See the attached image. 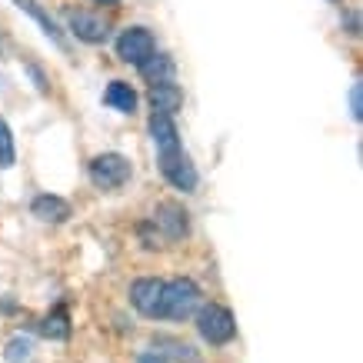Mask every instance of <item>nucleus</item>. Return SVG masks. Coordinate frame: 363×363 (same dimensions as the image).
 Masks as SVG:
<instances>
[{"label":"nucleus","mask_w":363,"mask_h":363,"mask_svg":"<svg viewBox=\"0 0 363 363\" xmlns=\"http://www.w3.org/2000/svg\"><path fill=\"white\" fill-rule=\"evenodd\" d=\"M200 286L190 280V277H174L170 284H164V307H160V317L167 320H187L200 310Z\"/></svg>","instance_id":"nucleus-1"},{"label":"nucleus","mask_w":363,"mask_h":363,"mask_svg":"<svg viewBox=\"0 0 363 363\" xmlns=\"http://www.w3.org/2000/svg\"><path fill=\"white\" fill-rule=\"evenodd\" d=\"M197 330L210 347H223V343H230L233 337H237V320H233V313L227 307H220V303H207V307H200V313H197Z\"/></svg>","instance_id":"nucleus-2"},{"label":"nucleus","mask_w":363,"mask_h":363,"mask_svg":"<svg viewBox=\"0 0 363 363\" xmlns=\"http://www.w3.org/2000/svg\"><path fill=\"white\" fill-rule=\"evenodd\" d=\"M90 180L100 190H121L130 180V160L123 154H100L90 160Z\"/></svg>","instance_id":"nucleus-3"},{"label":"nucleus","mask_w":363,"mask_h":363,"mask_svg":"<svg viewBox=\"0 0 363 363\" xmlns=\"http://www.w3.org/2000/svg\"><path fill=\"white\" fill-rule=\"evenodd\" d=\"M160 174L167 177V184L177 190H184V194H194L200 184L197 177V167L190 164V157L177 147V150H170V154H160Z\"/></svg>","instance_id":"nucleus-4"},{"label":"nucleus","mask_w":363,"mask_h":363,"mask_svg":"<svg viewBox=\"0 0 363 363\" xmlns=\"http://www.w3.org/2000/svg\"><path fill=\"white\" fill-rule=\"evenodd\" d=\"M150 54H157V40L147 27H127V30L117 37V57H121L123 64L140 67Z\"/></svg>","instance_id":"nucleus-5"},{"label":"nucleus","mask_w":363,"mask_h":363,"mask_svg":"<svg viewBox=\"0 0 363 363\" xmlns=\"http://www.w3.org/2000/svg\"><path fill=\"white\" fill-rule=\"evenodd\" d=\"M130 303L137 313L147 320H160V307H164V280L157 277H140L130 284Z\"/></svg>","instance_id":"nucleus-6"},{"label":"nucleus","mask_w":363,"mask_h":363,"mask_svg":"<svg viewBox=\"0 0 363 363\" xmlns=\"http://www.w3.org/2000/svg\"><path fill=\"white\" fill-rule=\"evenodd\" d=\"M154 227L164 233V240H184L190 233V213L180 203L167 200V203H157L154 210Z\"/></svg>","instance_id":"nucleus-7"},{"label":"nucleus","mask_w":363,"mask_h":363,"mask_svg":"<svg viewBox=\"0 0 363 363\" xmlns=\"http://www.w3.org/2000/svg\"><path fill=\"white\" fill-rule=\"evenodd\" d=\"M67 27L74 30V37H80L84 44H104L111 37V27L104 17L97 13H87V11H74L67 13Z\"/></svg>","instance_id":"nucleus-8"},{"label":"nucleus","mask_w":363,"mask_h":363,"mask_svg":"<svg viewBox=\"0 0 363 363\" xmlns=\"http://www.w3.org/2000/svg\"><path fill=\"white\" fill-rule=\"evenodd\" d=\"M30 213L44 223H64V220H70L74 210H70V203H67L64 197H57V194H40V197L30 203Z\"/></svg>","instance_id":"nucleus-9"},{"label":"nucleus","mask_w":363,"mask_h":363,"mask_svg":"<svg viewBox=\"0 0 363 363\" xmlns=\"http://www.w3.org/2000/svg\"><path fill=\"white\" fill-rule=\"evenodd\" d=\"M150 137H154L157 154H170V150L180 147L177 123H174V117H167V113H154V117H150Z\"/></svg>","instance_id":"nucleus-10"},{"label":"nucleus","mask_w":363,"mask_h":363,"mask_svg":"<svg viewBox=\"0 0 363 363\" xmlns=\"http://www.w3.org/2000/svg\"><path fill=\"white\" fill-rule=\"evenodd\" d=\"M140 74L150 87H154V84H174L177 80V64H174V57H167V54H150L140 64Z\"/></svg>","instance_id":"nucleus-11"},{"label":"nucleus","mask_w":363,"mask_h":363,"mask_svg":"<svg viewBox=\"0 0 363 363\" xmlns=\"http://www.w3.org/2000/svg\"><path fill=\"white\" fill-rule=\"evenodd\" d=\"M150 107H154V113L174 117L184 107V90L177 87V84H154L150 87Z\"/></svg>","instance_id":"nucleus-12"},{"label":"nucleus","mask_w":363,"mask_h":363,"mask_svg":"<svg viewBox=\"0 0 363 363\" xmlns=\"http://www.w3.org/2000/svg\"><path fill=\"white\" fill-rule=\"evenodd\" d=\"M104 100L111 104L113 111H121V113H133V111H137V94H133L130 84H123V80H113L111 87L104 90Z\"/></svg>","instance_id":"nucleus-13"},{"label":"nucleus","mask_w":363,"mask_h":363,"mask_svg":"<svg viewBox=\"0 0 363 363\" xmlns=\"http://www.w3.org/2000/svg\"><path fill=\"white\" fill-rule=\"evenodd\" d=\"M40 333L47 340H67L70 337V317H67V307H54L40 323Z\"/></svg>","instance_id":"nucleus-14"},{"label":"nucleus","mask_w":363,"mask_h":363,"mask_svg":"<svg viewBox=\"0 0 363 363\" xmlns=\"http://www.w3.org/2000/svg\"><path fill=\"white\" fill-rule=\"evenodd\" d=\"M17 7H21V11H27L33 17V21L40 23V27H44V33L47 37H50V40H54V44H60L64 47V37H60V30H57V23L50 21V17H47L44 11H40V7H37V0H17Z\"/></svg>","instance_id":"nucleus-15"},{"label":"nucleus","mask_w":363,"mask_h":363,"mask_svg":"<svg viewBox=\"0 0 363 363\" xmlns=\"http://www.w3.org/2000/svg\"><path fill=\"white\" fill-rule=\"evenodd\" d=\"M13 160H17V150H13V133L11 127L0 121V170H11Z\"/></svg>","instance_id":"nucleus-16"},{"label":"nucleus","mask_w":363,"mask_h":363,"mask_svg":"<svg viewBox=\"0 0 363 363\" xmlns=\"http://www.w3.org/2000/svg\"><path fill=\"white\" fill-rule=\"evenodd\" d=\"M27 357H30V340H21V337H17V340H11V347H7V360H11V363H23Z\"/></svg>","instance_id":"nucleus-17"},{"label":"nucleus","mask_w":363,"mask_h":363,"mask_svg":"<svg viewBox=\"0 0 363 363\" xmlns=\"http://www.w3.org/2000/svg\"><path fill=\"white\" fill-rule=\"evenodd\" d=\"M350 113H353V121H363V87H360V80L350 87Z\"/></svg>","instance_id":"nucleus-18"},{"label":"nucleus","mask_w":363,"mask_h":363,"mask_svg":"<svg viewBox=\"0 0 363 363\" xmlns=\"http://www.w3.org/2000/svg\"><path fill=\"white\" fill-rule=\"evenodd\" d=\"M137 363H167V360H164V357H157V353H143Z\"/></svg>","instance_id":"nucleus-19"},{"label":"nucleus","mask_w":363,"mask_h":363,"mask_svg":"<svg viewBox=\"0 0 363 363\" xmlns=\"http://www.w3.org/2000/svg\"><path fill=\"white\" fill-rule=\"evenodd\" d=\"M100 4H111V7H117V4H121V0H100Z\"/></svg>","instance_id":"nucleus-20"}]
</instances>
